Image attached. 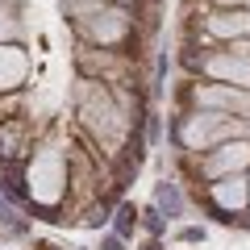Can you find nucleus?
Returning <instances> with one entry per match:
<instances>
[{"label":"nucleus","mask_w":250,"mask_h":250,"mask_svg":"<svg viewBox=\"0 0 250 250\" xmlns=\"http://www.w3.org/2000/svg\"><path fill=\"white\" fill-rule=\"evenodd\" d=\"M208 9H250V0H208Z\"/></svg>","instance_id":"f257e3e1"}]
</instances>
